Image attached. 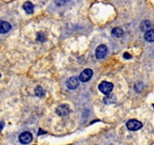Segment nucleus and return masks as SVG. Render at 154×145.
Here are the masks:
<instances>
[{
  "label": "nucleus",
  "instance_id": "39448f33",
  "mask_svg": "<svg viewBox=\"0 0 154 145\" xmlns=\"http://www.w3.org/2000/svg\"><path fill=\"white\" fill-rule=\"evenodd\" d=\"M80 80L77 77H71L67 80L66 85L69 89H75L79 86Z\"/></svg>",
  "mask_w": 154,
  "mask_h": 145
},
{
  "label": "nucleus",
  "instance_id": "6ab92c4d",
  "mask_svg": "<svg viewBox=\"0 0 154 145\" xmlns=\"http://www.w3.org/2000/svg\"><path fill=\"white\" fill-rule=\"evenodd\" d=\"M5 122H4V121H1V122H0V131L3 130L4 126H5Z\"/></svg>",
  "mask_w": 154,
  "mask_h": 145
},
{
  "label": "nucleus",
  "instance_id": "9d476101",
  "mask_svg": "<svg viewBox=\"0 0 154 145\" xmlns=\"http://www.w3.org/2000/svg\"><path fill=\"white\" fill-rule=\"evenodd\" d=\"M23 9H24V11H26L28 14H32L33 12V5L31 3V2H29V1H27V2H25L24 4H23Z\"/></svg>",
  "mask_w": 154,
  "mask_h": 145
},
{
  "label": "nucleus",
  "instance_id": "4468645a",
  "mask_svg": "<svg viewBox=\"0 0 154 145\" xmlns=\"http://www.w3.org/2000/svg\"><path fill=\"white\" fill-rule=\"evenodd\" d=\"M35 95H37L38 97H43L45 95V91L44 89H42V87H40V86H37L36 88H35Z\"/></svg>",
  "mask_w": 154,
  "mask_h": 145
},
{
  "label": "nucleus",
  "instance_id": "aec40b11",
  "mask_svg": "<svg viewBox=\"0 0 154 145\" xmlns=\"http://www.w3.org/2000/svg\"><path fill=\"white\" fill-rule=\"evenodd\" d=\"M45 133H46V132H45V131H44L42 129H39V131H38V136H39V135H42V134H45Z\"/></svg>",
  "mask_w": 154,
  "mask_h": 145
},
{
  "label": "nucleus",
  "instance_id": "5701e85b",
  "mask_svg": "<svg viewBox=\"0 0 154 145\" xmlns=\"http://www.w3.org/2000/svg\"><path fill=\"white\" fill-rule=\"evenodd\" d=\"M153 107H154V104H153Z\"/></svg>",
  "mask_w": 154,
  "mask_h": 145
},
{
  "label": "nucleus",
  "instance_id": "f3484780",
  "mask_svg": "<svg viewBox=\"0 0 154 145\" xmlns=\"http://www.w3.org/2000/svg\"><path fill=\"white\" fill-rule=\"evenodd\" d=\"M37 37H38V38H37L38 40H41V41H44L45 40V37L42 33H38V34H37Z\"/></svg>",
  "mask_w": 154,
  "mask_h": 145
},
{
  "label": "nucleus",
  "instance_id": "1a4fd4ad",
  "mask_svg": "<svg viewBox=\"0 0 154 145\" xmlns=\"http://www.w3.org/2000/svg\"><path fill=\"white\" fill-rule=\"evenodd\" d=\"M152 27V23L149 20H144L143 22L140 23V29L144 32H146V31L150 30Z\"/></svg>",
  "mask_w": 154,
  "mask_h": 145
},
{
  "label": "nucleus",
  "instance_id": "412c9836",
  "mask_svg": "<svg viewBox=\"0 0 154 145\" xmlns=\"http://www.w3.org/2000/svg\"><path fill=\"white\" fill-rule=\"evenodd\" d=\"M0 77H1V74H0Z\"/></svg>",
  "mask_w": 154,
  "mask_h": 145
},
{
  "label": "nucleus",
  "instance_id": "0eeeda50",
  "mask_svg": "<svg viewBox=\"0 0 154 145\" xmlns=\"http://www.w3.org/2000/svg\"><path fill=\"white\" fill-rule=\"evenodd\" d=\"M69 106L66 105V104H63V105H60L57 108L56 110V112L57 113V115L59 116H66L69 113Z\"/></svg>",
  "mask_w": 154,
  "mask_h": 145
},
{
  "label": "nucleus",
  "instance_id": "7ed1b4c3",
  "mask_svg": "<svg viewBox=\"0 0 154 145\" xmlns=\"http://www.w3.org/2000/svg\"><path fill=\"white\" fill-rule=\"evenodd\" d=\"M33 140V135L28 132V131H25L22 132L20 136H19V141L22 144H28L31 141Z\"/></svg>",
  "mask_w": 154,
  "mask_h": 145
},
{
  "label": "nucleus",
  "instance_id": "423d86ee",
  "mask_svg": "<svg viewBox=\"0 0 154 145\" xmlns=\"http://www.w3.org/2000/svg\"><path fill=\"white\" fill-rule=\"evenodd\" d=\"M107 53V46L105 45H100L97 47L96 52H95V55L97 57V58H105V56Z\"/></svg>",
  "mask_w": 154,
  "mask_h": 145
},
{
  "label": "nucleus",
  "instance_id": "dca6fc26",
  "mask_svg": "<svg viewBox=\"0 0 154 145\" xmlns=\"http://www.w3.org/2000/svg\"><path fill=\"white\" fill-rule=\"evenodd\" d=\"M67 2H68V0H56L55 3L57 5L61 6V5H65Z\"/></svg>",
  "mask_w": 154,
  "mask_h": 145
},
{
  "label": "nucleus",
  "instance_id": "f03ea898",
  "mask_svg": "<svg viewBox=\"0 0 154 145\" xmlns=\"http://www.w3.org/2000/svg\"><path fill=\"white\" fill-rule=\"evenodd\" d=\"M99 90H100L103 94L108 95H110V92H111L112 89H113V84H111V83H109V82H102L101 84H99Z\"/></svg>",
  "mask_w": 154,
  "mask_h": 145
},
{
  "label": "nucleus",
  "instance_id": "4be33fe9",
  "mask_svg": "<svg viewBox=\"0 0 154 145\" xmlns=\"http://www.w3.org/2000/svg\"><path fill=\"white\" fill-rule=\"evenodd\" d=\"M0 22H1V20H0Z\"/></svg>",
  "mask_w": 154,
  "mask_h": 145
},
{
  "label": "nucleus",
  "instance_id": "6e6552de",
  "mask_svg": "<svg viewBox=\"0 0 154 145\" xmlns=\"http://www.w3.org/2000/svg\"><path fill=\"white\" fill-rule=\"evenodd\" d=\"M11 29V25L9 22L1 21V22H0V33H8Z\"/></svg>",
  "mask_w": 154,
  "mask_h": 145
},
{
  "label": "nucleus",
  "instance_id": "f8f14e48",
  "mask_svg": "<svg viewBox=\"0 0 154 145\" xmlns=\"http://www.w3.org/2000/svg\"><path fill=\"white\" fill-rule=\"evenodd\" d=\"M111 33L115 37H121L122 35L123 34V30L121 28H115L112 29Z\"/></svg>",
  "mask_w": 154,
  "mask_h": 145
},
{
  "label": "nucleus",
  "instance_id": "ddd939ff",
  "mask_svg": "<svg viewBox=\"0 0 154 145\" xmlns=\"http://www.w3.org/2000/svg\"><path fill=\"white\" fill-rule=\"evenodd\" d=\"M105 104H111V103H114L116 102V97L115 95H106L105 99H104Z\"/></svg>",
  "mask_w": 154,
  "mask_h": 145
},
{
  "label": "nucleus",
  "instance_id": "2eb2a0df",
  "mask_svg": "<svg viewBox=\"0 0 154 145\" xmlns=\"http://www.w3.org/2000/svg\"><path fill=\"white\" fill-rule=\"evenodd\" d=\"M134 89H135L136 92L140 93V92L143 89V84L140 83V82H138L137 84L134 85Z\"/></svg>",
  "mask_w": 154,
  "mask_h": 145
},
{
  "label": "nucleus",
  "instance_id": "f257e3e1",
  "mask_svg": "<svg viewBox=\"0 0 154 145\" xmlns=\"http://www.w3.org/2000/svg\"><path fill=\"white\" fill-rule=\"evenodd\" d=\"M126 125L127 128L129 131H138L142 127V123L140 122L139 120H136V119H130L127 122Z\"/></svg>",
  "mask_w": 154,
  "mask_h": 145
},
{
  "label": "nucleus",
  "instance_id": "9b49d317",
  "mask_svg": "<svg viewBox=\"0 0 154 145\" xmlns=\"http://www.w3.org/2000/svg\"><path fill=\"white\" fill-rule=\"evenodd\" d=\"M145 39L149 42H153L154 41V29H150L146 31L145 33Z\"/></svg>",
  "mask_w": 154,
  "mask_h": 145
},
{
  "label": "nucleus",
  "instance_id": "20e7f679",
  "mask_svg": "<svg viewBox=\"0 0 154 145\" xmlns=\"http://www.w3.org/2000/svg\"><path fill=\"white\" fill-rule=\"evenodd\" d=\"M92 77H93V71L90 69H86L81 73L79 80L82 83H86V82H88Z\"/></svg>",
  "mask_w": 154,
  "mask_h": 145
},
{
  "label": "nucleus",
  "instance_id": "a211bd4d",
  "mask_svg": "<svg viewBox=\"0 0 154 145\" xmlns=\"http://www.w3.org/2000/svg\"><path fill=\"white\" fill-rule=\"evenodd\" d=\"M123 58H126V59H128V58H132V56L130 55L129 53H128V52H125V53L123 54Z\"/></svg>",
  "mask_w": 154,
  "mask_h": 145
}]
</instances>
